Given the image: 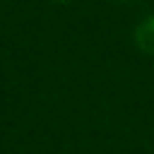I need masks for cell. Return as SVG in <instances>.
Listing matches in <instances>:
<instances>
[{
  "label": "cell",
  "mask_w": 154,
  "mask_h": 154,
  "mask_svg": "<svg viewBox=\"0 0 154 154\" xmlns=\"http://www.w3.org/2000/svg\"><path fill=\"white\" fill-rule=\"evenodd\" d=\"M135 43L142 53L154 55V14L144 17L137 26H135Z\"/></svg>",
  "instance_id": "obj_1"
},
{
  "label": "cell",
  "mask_w": 154,
  "mask_h": 154,
  "mask_svg": "<svg viewBox=\"0 0 154 154\" xmlns=\"http://www.w3.org/2000/svg\"><path fill=\"white\" fill-rule=\"evenodd\" d=\"M55 2H70V0H55Z\"/></svg>",
  "instance_id": "obj_2"
}]
</instances>
